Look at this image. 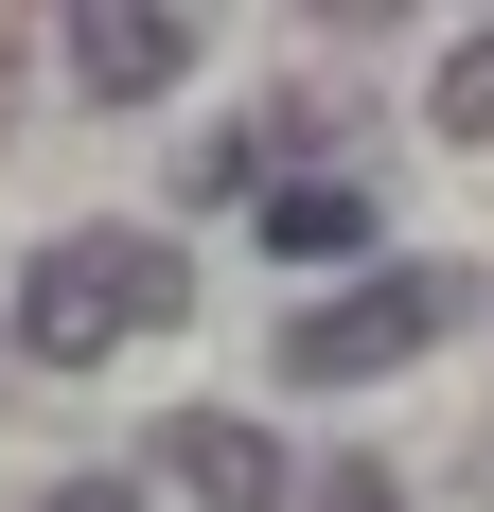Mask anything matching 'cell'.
I'll use <instances>...</instances> for the list:
<instances>
[{"mask_svg": "<svg viewBox=\"0 0 494 512\" xmlns=\"http://www.w3.org/2000/svg\"><path fill=\"white\" fill-rule=\"evenodd\" d=\"M318 512H406V477H389V460H336V477H318Z\"/></svg>", "mask_w": 494, "mask_h": 512, "instance_id": "cell-7", "label": "cell"}, {"mask_svg": "<svg viewBox=\"0 0 494 512\" xmlns=\"http://www.w3.org/2000/svg\"><path fill=\"white\" fill-rule=\"evenodd\" d=\"M459 301H477L459 265H371V283H336V301L283 318V371H300V389H371V371H406Z\"/></svg>", "mask_w": 494, "mask_h": 512, "instance_id": "cell-2", "label": "cell"}, {"mask_svg": "<svg viewBox=\"0 0 494 512\" xmlns=\"http://www.w3.org/2000/svg\"><path fill=\"white\" fill-rule=\"evenodd\" d=\"M247 230H265L283 265H353V248H371V195H353V177H283Z\"/></svg>", "mask_w": 494, "mask_h": 512, "instance_id": "cell-5", "label": "cell"}, {"mask_svg": "<svg viewBox=\"0 0 494 512\" xmlns=\"http://www.w3.org/2000/svg\"><path fill=\"white\" fill-rule=\"evenodd\" d=\"M177 318H195V265L159 230H53L18 265V354L36 371H106L124 336H177Z\"/></svg>", "mask_w": 494, "mask_h": 512, "instance_id": "cell-1", "label": "cell"}, {"mask_svg": "<svg viewBox=\"0 0 494 512\" xmlns=\"http://www.w3.org/2000/svg\"><path fill=\"white\" fill-rule=\"evenodd\" d=\"M18 512H142L124 477H53V495H18Z\"/></svg>", "mask_w": 494, "mask_h": 512, "instance_id": "cell-8", "label": "cell"}, {"mask_svg": "<svg viewBox=\"0 0 494 512\" xmlns=\"http://www.w3.org/2000/svg\"><path fill=\"white\" fill-rule=\"evenodd\" d=\"M177 71H195V18H177V0H89V18H71V89L89 106H159Z\"/></svg>", "mask_w": 494, "mask_h": 512, "instance_id": "cell-3", "label": "cell"}, {"mask_svg": "<svg viewBox=\"0 0 494 512\" xmlns=\"http://www.w3.org/2000/svg\"><path fill=\"white\" fill-rule=\"evenodd\" d=\"M159 477H177V495H212V512H283V495H300L283 442H265L247 407H177V424H159Z\"/></svg>", "mask_w": 494, "mask_h": 512, "instance_id": "cell-4", "label": "cell"}, {"mask_svg": "<svg viewBox=\"0 0 494 512\" xmlns=\"http://www.w3.org/2000/svg\"><path fill=\"white\" fill-rule=\"evenodd\" d=\"M424 124H442V142H494V36H459V53H442V89H424Z\"/></svg>", "mask_w": 494, "mask_h": 512, "instance_id": "cell-6", "label": "cell"}]
</instances>
